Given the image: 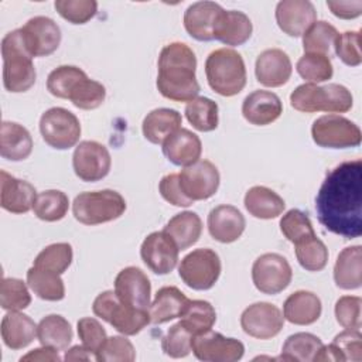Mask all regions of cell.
<instances>
[{"instance_id": "30bf717a", "label": "cell", "mask_w": 362, "mask_h": 362, "mask_svg": "<svg viewBox=\"0 0 362 362\" xmlns=\"http://www.w3.org/2000/svg\"><path fill=\"white\" fill-rule=\"evenodd\" d=\"M311 136L317 146L325 148L358 147L362 140L361 129L339 115H324L314 120Z\"/></svg>"}, {"instance_id": "83f0119b", "label": "cell", "mask_w": 362, "mask_h": 362, "mask_svg": "<svg viewBox=\"0 0 362 362\" xmlns=\"http://www.w3.org/2000/svg\"><path fill=\"white\" fill-rule=\"evenodd\" d=\"M1 339L10 349H23L37 337V324L20 311H8L0 325Z\"/></svg>"}, {"instance_id": "6125c7cd", "label": "cell", "mask_w": 362, "mask_h": 362, "mask_svg": "<svg viewBox=\"0 0 362 362\" xmlns=\"http://www.w3.org/2000/svg\"><path fill=\"white\" fill-rule=\"evenodd\" d=\"M65 361H89L90 352L83 345H75L65 352Z\"/></svg>"}, {"instance_id": "5bb4252c", "label": "cell", "mask_w": 362, "mask_h": 362, "mask_svg": "<svg viewBox=\"0 0 362 362\" xmlns=\"http://www.w3.org/2000/svg\"><path fill=\"white\" fill-rule=\"evenodd\" d=\"M180 185L191 201H204L214 197L219 188L221 175L209 160H198L178 173Z\"/></svg>"}, {"instance_id": "f6af8a7d", "label": "cell", "mask_w": 362, "mask_h": 362, "mask_svg": "<svg viewBox=\"0 0 362 362\" xmlns=\"http://www.w3.org/2000/svg\"><path fill=\"white\" fill-rule=\"evenodd\" d=\"M68 99L78 109L93 110L105 102L106 89L100 82L85 76L74 86Z\"/></svg>"}, {"instance_id": "5b68a950", "label": "cell", "mask_w": 362, "mask_h": 362, "mask_svg": "<svg viewBox=\"0 0 362 362\" xmlns=\"http://www.w3.org/2000/svg\"><path fill=\"white\" fill-rule=\"evenodd\" d=\"M290 105L303 113H345L354 105L352 93L339 83L318 86L317 83L298 85L290 93Z\"/></svg>"}, {"instance_id": "91938a15", "label": "cell", "mask_w": 362, "mask_h": 362, "mask_svg": "<svg viewBox=\"0 0 362 362\" xmlns=\"http://www.w3.org/2000/svg\"><path fill=\"white\" fill-rule=\"evenodd\" d=\"M58 349L51 348V346H41V348H35L33 351H30L28 354H25L24 356L20 358V361H41V362H58L61 361L58 352Z\"/></svg>"}, {"instance_id": "d590c367", "label": "cell", "mask_w": 362, "mask_h": 362, "mask_svg": "<svg viewBox=\"0 0 362 362\" xmlns=\"http://www.w3.org/2000/svg\"><path fill=\"white\" fill-rule=\"evenodd\" d=\"M27 284L41 300L59 301L65 297V286L58 273L33 266L27 270Z\"/></svg>"}, {"instance_id": "7bdbcfd3", "label": "cell", "mask_w": 362, "mask_h": 362, "mask_svg": "<svg viewBox=\"0 0 362 362\" xmlns=\"http://www.w3.org/2000/svg\"><path fill=\"white\" fill-rule=\"evenodd\" d=\"M72 246L66 242L52 243L44 247L34 259V266L62 274L72 263Z\"/></svg>"}, {"instance_id": "4fadbf2b", "label": "cell", "mask_w": 362, "mask_h": 362, "mask_svg": "<svg viewBox=\"0 0 362 362\" xmlns=\"http://www.w3.org/2000/svg\"><path fill=\"white\" fill-rule=\"evenodd\" d=\"M192 354L204 362H236L245 354V345L236 338L208 329L192 338Z\"/></svg>"}, {"instance_id": "ab89813d", "label": "cell", "mask_w": 362, "mask_h": 362, "mask_svg": "<svg viewBox=\"0 0 362 362\" xmlns=\"http://www.w3.org/2000/svg\"><path fill=\"white\" fill-rule=\"evenodd\" d=\"M216 321V313L211 303L205 300H189L181 314V324L194 335L212 329Z\"/></svg>"}, {"instance_id": "44dd1931", "label": "cell", "mask_w": 362, "mask_h": 362, "mask_svg": "<svg viewBox=\"0 0 362 362\" xmlns=\"http://www.w3.org/2000/svg\"><path fill=\"white\" fill-rule=\"evenodd\" d=\"M223 8L215 1H197L184 13L185 31L197 41H212L216 21Z\"/></svg>"}, {"instance_id": "8fae6325", "label": "cell", "mask_w": 362, "mask_h": 362, "mask_svg": "<svg viewBox=\"0 0 362 362\" xmlns=\"http://www.w3.org/2000/svg\"><path fill=\"white\" fill-rule=\"evenodd\" d=\"M293 270L287 259L279 253H264L252 266V280L255 287L263 294H279L288 287Z\"/></svg>"}, {"instance_id": "6da1fadb", "label": "cell", "mask_w": 362, "mask_h": 362, "mask_svg": "<svg viewBox=\"0 0 362 362\" xmlns=\"http://www.w3.org/2000/svg\"><path fill=\"white\" fill-rule=\"evenodd\" d=\"M320 223L345 239L362 235V160L344 161L322 181L315 197Z\"/></svg>"}, {"instance_id": "680465c9", "label": "cell", "mask_w": 362, "mask_h": 362, "mask_svg": "<svg viewBox=\"0 0 362 362\" xmlns=\"http://www.w3.org/2000/svg\"><path fill=\"white\" fill-rule=\"evenodd\" d=\"M327 7L331 13L342 20H352L362 14V1L352 0V1H341V0H327Z\"/></svg>"}, {"instance_id": "c3c4849f", "label": "cell", "mask_w": 362, "mask_h": 362, "mask_svg": "<svg viewBox=\"0 0 362 362\" xmlns=\"http://www.w3.org/2000/svg\"><path fill=\"white\" fill-rule=\"evenodd\" d=\"M194 334L181 322L174 324L161 339V349L170 358H185L192 351Z\"/></svg>"}, {"instance_id": "f546056e", "label": "cell", "mask_w": 362, "mask_h": 362, "mask_svg": "<svg viewBox=\"0 0 362 362\" xmlns=\"http://www.w3.org/2000/svg\"><path fill=\"white\" fill-rule=\"evenodd\" d=\"M33 137L30 132L16 123L4 120L0 127V154L10 161H23L33 151Z\"/></svg>"}, {"instance_id": "7a4b0ae2", "label": "cell", "mask_w": 362, "mask_h": 362, "mask_svg": "<svg viewBox=\"0 0 362 362\" xmlns=\"http://www.w3.org/2000/svg\"><path fill=\"white\" fill-rule=\"evenodd\" d=\"M157 89L173 102H189L199 93L195 76L197 57L184 42L165 45L158 55Z\"/></svg>"}, {"instance_id": "8992f818", "label": "cell", "mask_w": 362, "mask_h": 362, "mask_svg": "<svg viewBox=\"0 0 362 362\" xmlns=\"http://www.w3.org/2000/svg\"><path fill=\"white\" fill-rule=\"evenodd\" d=\"M126 211V201L117 191H85L75 197L72 214L83 225H100L120 218Z\"/></svg>"}, {"instance_id": "d6986e66", "label": "cell", "mask_w": 362, "mask_h": 362, "mask_svg": "<svg viewBox=\"0 0 362 362\" xmlns=\"http://www.w3.org/2000/svg\"><path fill=\"white\" fill-rule=\"evenodd\" d=\"M279 28L290 37H301L317 21V10L308 0H283L276 6Z\"/></svg>"}, {"instance_id": "2e32d148", "label": "cell", "mask_w": 362, "mask_h": 362, "mask_svg": "<svg viewBox=\"0 0 362 362\" xmlns=\"http://www.w3.org/2000/svg\"><path fill=\"white\" fill-rule=\"evenodd\" d=\"M178 246L164 230L151 232L146 236L140 247L144 264L156 274L171 273L178 263Z\"/></svg>"}, {"instance_id": "f35d334b", "label": "cell", "mask_w": 362, "mask_h": 362, "mask_svg": "<svg viewBox=\"0 0 362 362\" xmlns=\"http://www.w3.org/2000/svg\"><path fill=\"white\" fill-rule=\"evenodd\" d=\"M69 208L68 195L59 189H47L37 194L33 211L34 215L45 222L61 221Z\"/></svg>"}, {"instance_id": "4dcf8cb0", "label": "cell", "mask_w": 362, "mask_h": 362, "mask_svg": "<svg viewBox=\"0 0 362 362\" xmlns=\"http://www.w3.org/2000/svg\"><path fill=\"white\" fill-rule=\"evenodd\" d=\"M181 113L174 109L158 107L147 113V116L143 119L141 130L146 140L153 144H163L165 139L181 129Z\"/></svg>"}, {"instance_id": "ffe728a7", "label": "cell", "mask_w": 362, "mask_h": 362, "mask_svg": "<svg viewBox=\"0 0 362 362\" xmlns=\"http://www.w3.org/2000/svg\"><path fill=\"white\" fill-rule=\"evenodd\" d=\"M293 65L288 55L279 48H269L259 54L255 74L259 83L267 88H279L288 82Z\"/></svg>"}, {"instance_id": "e0dca14e", "label": "cell", "mask_w": 362, "mask_h": 362, "mask_svg": "<svg viewBox=\"0 0 362 362\" xmlns=\"http://www.w3.org/2000/svg\"><path fill=\"white\" fill-rule=\"evenodd\" d=\"M20 30L31 57H48L57 51L61 44V30L49 17L35 16Z\"/></svg>"}, {"instance_id": "4316f807", "label": "cell", "mask_w": 362, "mask_h": 362, "mask_svg": "<svg viewBox=\"0 0 362 362\" xmlns=\"http://www.w3.org/2000/svg\"><path fill=\"white\" fill-rule=\"evenodd\" d=\"M322 311L321 300L317 294L298 290L290 294L283 304V317L296 325L314 324Z\"/></svg>"}, {"instance_id": "8d00e7d4", "label": "cell", "mask_w": 362, "mask_h": 362, "mask_svg": "<svg viewBox=\"0 0 362 362\" xmlns=\"http://www.w3.org/2000/svg\"><path fill=\"white\" fill-rule=\"evenodd\" d=\"M218 112L216 102L205 96H197L189 100L185 106V117L198 132H212L218 127Z\"/></svg>"}, {"instance_id": "f1b7e54d", "label": "cell", "mask_w": 362, "mask_h": 362, "mask_svg": "<svg viewBox=\"0 0 362 362\" xmlns=\"http://www.w3.org/2000/svg\"><path fill=\"white\" fill-rule=\"evenodd\" d=\"M189 298L175 286L161 287L150 304L148 314L151 324H164L181 317Z\"/></svg>"}, {"instance_id": "f907efd6", "label": "cell", "mask_w": 362, "mask_h": 362, "mask_svg": "<svg viewBox=\"0 0 362 362\" xmlns=\"http://www.w3.org/2000/svg\"><path fill=\"white\" fill-rule=\"evenodd\" d=\"M280 230L291 243L315 235L310 218L300 209H290L283 215L280 219Z\"/></svg>"}, {"instance_id": "94428289", "label": "cell", "mask_w": 362, "mask_h": 362, "mask_svg": "<svg viewBox=\"0 0 362 362\" xmlns=\"http://www.w3.org/2000/svg\"><path fill=\"white\" fill-rule=\"evenodd\" d=\"M313 361H334V362H338V361H345V359H344V355L341 354V351L331 342L329 345H322L320 348V351L315 354Z\"/></svg>"}, {"instance_id": "681fc988", "label": "cell", "mask_w": 362, "mask_h": 362, "mask_svg": "<svg viewBox=\"0 0 362 362\" xmlns=\"http://www.w3.org/2000/svg\"><path fill=\"white\" fill-rule=\"evenodd\" d=\"M58 14L71 24H85L96 16L98 1L95 0H57L54 3Z\"/></svg>"}, {"instance_id": "60d3db41", "label": "cell", "mask_w": 362, "mask_h": 362, "mask_svg": "<svg viewBox=\"0 0 362 362\" xmlns=\"http://www.w3.org/2000/svg\"><path fill=\"white\" fill-rule=\"evenodd\" d=\"M296 257L307 272H321L328 262V249L317 235L308 236L294 243Z\"/></svg>"}, {"instance_id": "6f0895ef", "label": "cell", "mask_w": 362, "mask_h": 362, "mask_svg": "<svg viewBox=\"0 0 362 362\" xmlns=\"http://www.w3.org/2000/svg\"><path fill=\"white\" fill-rule=\"evenodd\" d=\"M158 191L161 194V197L173 204L174 206H189L194 204V201H191L182 191L181 185H180V177L175 173L167 174L161 178L160 184H158Z\"/></svg>"}, {"instance_id": "cb8c5ba5", "label": "cell", "mask_w": 362, "mask_h": 362, "mask_svg": "<svg viewBox=\"0 0 362 362\" xmlns=\"http://www.w3.org/2000/svg\"><path fill=\"white\" fill-rule=\"evenodd\" d=\"M283 113L280 98L269 90H253L242 103L243 117L255 126H267L276 122Z\"/></svg>"}, {"instance_id": "74e56055", "label": "cell", "mask_w": 362, "mask_h": 362, "mask_svg": "<svg viewBox=\"0 0 362 362\" xmlns=\"http://www.w3.org/2000/svg\"><path fill=\"white\" fill-rule=\"evenodd\" d=\"M322 345V341L317 335L310 332H297L286 339L279 359L308 362L314 359Z\"/></svg>"}, {"instance_id": "1f68e13d", "label": "cell", "mask_w": 362, "mask_h": 362, "mask_svg": "<svg viewBox=\"0 0 362 362\" xmlns=\"http://www.w3.org/2000/svg\"><path fill=\"white\" fill-rule=\"evenodd\" d=\"M334 281L342 290H355L362 284V247L342 249L334 266Z\"/></svg>"}, {"instance_id": "7dc6e473", "label": "cell", "mask_w": 362, "mask_h": 362, "mask_svg": "<svg viewBox=\"0 0 362 362\" xmlns=\"http://www.w3.org/2000/svg\"><path fill=\"white\" fill-rule=\"evenodd\" d=\"M23 280L16 277H3L0 286V304L3 310L20 311L30 305L31 296Z\"/></svg>"}, {"instance_id": "d4e9b609", "label": "cell", "mask_w": 362, "mask_h": 362, "mask_svg": "<svg viewBox=\"0 0 362 362\" xmlns=\"http://www.w3.org/2000/svg\"><path fill=\"white\" fill-rule=\"evenodd\" d=\"M201 139L188 129H178L163 143V154L178 167H187L201 158Z\"/></svg>"}, {"instance_id": "277c9868", "label": "cell", "mask_w": 362, "mask_h": 362, "mask_svg": "<svg viewBox=\"0 0 362 362\" xmlns=\"http://www.w3.org/2000/svg\"><path fill=\"white\" fill-rule=\"evenodd\" d=\"M209 88L221 96H235L246 86V66L242 55L232 48H218L205 61Z\"/></svg>"}, {"instance_id": "d6a6232c", "label": "cell", "mask_w": 362, "mask_h": 362, "mask_svg": "<svg viewBox=\"0 0 362 362\" xmlns=\"http://www.w3.org/2000/svg\"><path fill=\"white\" fill-rule=\"evenodd\" d=\"M246 211L259 219H273L283 214L286 208L284 199L273 189L255 185L247 189L243 199Z\"/></svg>"}, {"instance_id": "e575fe53", "label": "cell", "mask_w": 362, "mask_h": 362, "mask_svg": "<svg viewBox=\"0 0 362 362\" xmlns=\"http://www.w3.org/2000/svg\"><path fill=\"white\" fill-rule=\"evenodd\" d=\"M72 328L68 320L58 314L44 317L37 325V338L41 345L58 351L66 349L72 341Z\"/></svg>"}, {"instance_id": "9a60e30c", "label": "cell", "mask_w": 362, "mask_h": 362, "mask_svg": "<svg viewBox=\"0 0 362 362\" xmlns=\"http://www.w3.org/2000/svg\"><path fill=\"white\" fill-rule=\"evenodd\" d=\"M284 325V317L279 307L270 303H255L243 310L240 327L249 337L257 339H270L280 334Z\"/></svg>"}, {"instance_id": "f5cc1de1", "label": "cell", "mask_w": 362, "mask_h": 362, "mask_svg": "<svg viewBox=\"0 0 362 362\" xmlns=\"http://www.w3.org/2000/svg\"><path fill=\"white\" fill-rule=\"evenodd\" d=\"M335 54L348 66H358L362 62L361 54V33L345 31L338 34L335 42Z\"/></svg>"}, {"instance_id": "9f6ffc18", "label": "cell", "mask_w": 362, "mask_h": 362, "mask_svg": "<svg viewBox=\"0 0 362 362\" xmlns=\"http://www.w3.org/2000/svg\"><path fill=\"white\" fill-rule=\"evenodd\" d=\"M332 344L341 351L345 361L361 362L362 359V335L359 329H345L335 335Z\"/></svg>"}, {"instance_id": "11a10c76", "label": "cell", "mask_w": 362, "mask_h": 362, "mask_svg": "<svg viewBox=\"0 0 362 362\" xmlns=\"http://www.w3.org/2000/svg\"><path fill=\"white\" fill-rule=\"evenodd\" d=\"M76 329H78L79 339L82 341V345L93 355L99 351V348L103 345V342L107 338L102 324L92 317L81 318L76 324Z\"/></svg>"}, {"instance_id": "7402d4cb", "label": "cell", "mask_w": 362, "mask_h": 362, "mask_svg": "<svg viewBox=\"0 0 362 362\" xmlns=\"http://www.w3.org/2000/svg\"><path fill=\"white\" fill-rule=\"evenodd\" d=\"M0 205L11 214H27L33 209L37 191L33 184L0 171Z\"/></svg>"}, {"instance_id": "7c38bea8", "label": "cell", "mask_w": 362, "mask_h": 362, "mask_svg": "<svg viewBox=\"0 0 362 362\" xmlns=\"http://www.w3.org/2000/svg\"><path fill=\"white\" fill-rule=\"evenodd\" d=\"M72 167L79 180L85 182L100 181L110 171V153L102 143L83 140L74 150Z\"/></svg>"}, {"instance_id": "ba28073f", "label": "cell", "mask_w": 362, "mask_h": 362, "mask_svg": "<svg viewBox=\"0 0 362 362\" xmlns=\"http://www.w3.org/2000/svg\"><path fill=\"white\" fill-rule=\"evenodd\" d=\"M222 264L218 253L208 247L189 252L178 266L181 280L192 290H209L221 276Z\"/></svg>"}, {"instance_id": "603a6c76", "label": "cell", "mask_w": 362, "mask_h": 362, "mask_svg": "<svg viewBox=\"0 0 362 362\" xmlns=\"http://www.w3.org/2000/svg\"><path fill=\"white\" fill-rule=\"evenodd\" d=\"M209 235L221 243H232L238 240L246 226L245 216L233 205H218L208 215Z\"/></svg>"}, {"instance_id": "ac0fdd59", "label": "cell", "mask_w": 362, "mask_h": 362, "mask_svg": "<svg viewBox=\"0 0 362 362\" xmlns=\"http://www.w3.org/2000/svg\"><path fill=\"white\" fill-rule=\"evenodd\" d=\"M115 293L123 303L132 307L147 311L150 308L151 284L147 274L136 266L124 267L117 273Z\"/></svg>"}, {"instance_id": "52a82bcc", "label": "cell", "mask_w": 362, "mask_h": 362, "mask_svg": "<svg viewBox=\"0 0 362 362\" xmlns=\"http://www.w3.org/2000/svg\"><path fill=\"white\" fill-rule=\"evenodd\" d=\"M92 311L96 317L109 322L117 332L129 337L139 334L150 324L147 310H140L123 303L113 290H106L93 300Z\"/></svg>"}, {"instance_id": "9c48e42d", "label": "cell", "mask_w": 362, "mask_h": 362, "mask_svg": "<svg viewBox=\"0 0 362 362\" xmlns=\"http://www.w3.org/2000/svg\"><path fill=\"white\" fill-rule=\"evenodd\" d=\"M78 117L65 107H51L40 117V133L44 141L55 150L74 147L81 137Z\"/></svg>"}, {"instance_id": "484cf974", "label": "cell", "mask_w": 362, "mask_h": 362, "mask_svg": "<svg viewBox=\"0 0 362 362\" xmlns=\"http://www.w3.org/2000/svg\"><path fill=\"white\" fill-rule=\"evenodd\" d=\"M252 31V21L245 13L223 8L214 30V40L225 45L236 47L245 44L250 38Z\"/></svg>"}, {"instance_id": "db71d44e", "label": "cell", "mask_w": 362, "mask_h": 362, "mask_svg": "<svg viewBox=\"0 0 362 362\" xmlns=\"http://www.w3.org/2000/svg\"><path fill=\"white\" fill-rule=\"evenodd\" d=\"M362 300L356 296H342L335 303V318L345 329H361Z\"/></svg>"}, {"instance_id": "816d5d0a", "label": "cell", "mask_w": 362, "mask_h": 362, "mask_svg": "<svg viewBox=\"0 0 362 362\" xmlns=\"http://www.w3.org/2000/svg\"><path fill=\"white\" fill-rule=\"evenodd\" d=\"M99 362H133L136 359V349L133 344L120 335L109 337L95 354Z\"/></svg>"}, {"instance_id": "3957f363", "label": "cell", "mask_w": 362, "mask_h": 362, "mask_svg": "<svg viewBox=\"0 0 362 362\" xmlns=\"http://www.w3.org/2000/svg\"><path fill=\"white\" fill-rule=\"evenodd\" d=\"M3 85L8 92H27L35 83L37 72L20 28L7 33L1 40Z\"/></svg>"}, {"instance_id": "b9f144b4", "label": "cell", "mask_w": 362, "mask_h": 362, "mask_svg": "<svg viewBox=\"0 0 362 362\" xmlns=\"http://www.w3.org/2000/svg\"><path fill=\"white\" fill-rule=\"evenodd\" d=\"M338 37L337 28L327 21H314L303 34V48L305 54H329Z\"/></svg>"}, {"instance_id": "836d02e7", "label": "cell", "mask_w": 362, "mask_h": 362, "mask_svg": "<svg viewBox=\"0 0 362 362\" xmlns=\"http://www.w3.org/2000/svg\"><path fill=\"white\" fill-rule=\"evenodd\" d=\"M175 242L180 250L195 245L202 233V221L192 211H184L174 215L163 229Z\"/></svg>"}, {"instance_id": "bcb514c9", "label": "cell", "mask_w": 362, "mask_h": 362, "mask_svg": "<svg viewBox=\"0 0 362 362\" xmlns=\"http://www.w3.org/2000/svg\"><path fill=\"white\" fill-rule=\"evenodd\" d=\"M88 76L81 68L74 65H61L52 69L47 78L48 92L59 99H68L74 86Z\"/></svg>"}, {"instance_id": "ee69618b", "label": "cell", "mask_w": 362, "mask_h": 362, "mask_svg": "<svg viewBox=\"0 0 362 362\" xmlns=\"http://www.w3.org/2000/svg\"><path fill=\"white\" fill-rule=\"evenodd\" d=\"M298 75L308 83H320L332 78L334 68L328 55L304 54L296 65Z\"/></svg>"}]
</instances>
